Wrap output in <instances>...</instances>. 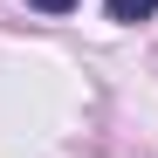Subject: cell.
<instances>
[{"label": "cell", "mask_w": 158, "mask_h": 158, "mask_svg": "<svg viewBox=\"0 0 158 158\" xmlns=\"http://www.w3.org/2000/svg\"><path fill=\"white\" fill-rule=\"evenodd\" d=\"M158 14V0H110V21H144Z\"/></svg>", "instance_id": "6da1fadb"}, {"label": "cell", "mask_w": 158, "mask_h": 158, "mask_svg": "<svg viewBox=\"0 0 158 158\" xmlns=\"http://www.w3.org/2000/svg\"><path fill=\"white\" fill-rule=\"evenodd\" d=\"M28 7H41V14H69L76 0H28Z\"/></svg>", "instance_id": "7a4b0ae2"}]
</instances>
